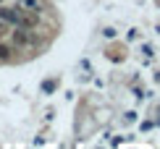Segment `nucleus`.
Masks as SVG:
<instances>
[{"label": "nucleus", "mask_w": 160, "mask_h": 149, "mask_svg": "<svg viewBox=\"0 0 160 149\" xmlns=\"http://www.w3.org/2000/svg\"><path fill=\"white\" fill-rule=\"evenodd\" d=\"M0 18L18 26V21H21V8H0Z\"/></svg>", "instance_id": "obj_1"}, {"label": "nucleus", "mask_w": 160, "mask_h": 149, "mask_svg": "<svg viewBox=\"0 0 160 149\" xmlns=\"http://www.w3.org/2000/svg\"><path fill=\"white\" fill-rule=\"evenodd\" d=\"M29 42H32V34L24 29V26H18V29L13 31V47H26Z\"/></svg>", "instance_id": "obj_2"}, {"label": "nucleus", "mask_w": 160, "mask_h": 149, "mask_svg": "<svg viewBox=\"0 0 160 149\" xmlns=\"http://www.w3.org/2000/svg\"><path fill=\"white\" fill-rule=\"evenodd\" d=\"M18 8H21V11H34V13H39V11H42V3H39V0H18Z\"/></svg>", "instance_id": "obj_3"}, {"label": "nucleus", "mask_w": 160, "mask_h": 149, "mask_svg": "<svg viewBox=\"0 0 160 149\" xmlns=\"http://www.w3.org/2000/svg\"><path fill=\"white\" fill-rule=\"evenodd\" d=\"M11 55H13V45L0 42V60H11Z\"/></svg>", "instance_id": "obj_4"}, {"label": "nucleus", "mask_w": 160, "mask_h": 149, "mask_svg": "<svg viewBox=\"0 0 160 149\" xmlns=\"http://www.w3.org/2000/svg\"><path fill=\"white\" fill-rule=\"evenodd\" d=\"M102 34H105V37H108V39H113V37H116V29H105V31H102Z\"/></svg>", "instance_id": "obj_5"}, {"label": "nucleus", "mask_w": 160, "mask_h": 149, "mask_svg": "<svg viewBox=\"0 0 160 149\" xmlns=\"http://www.w3.org/2000/svg\"><path fill=\"white\" fill-rule=\"evenodd\" d=\"M155 79H158V81H160V73H158V76H155Z\"/></svg>", "instance_id": "obj_6"}]
</instances>
